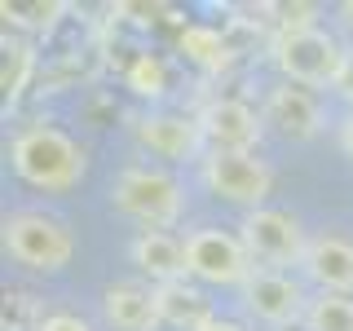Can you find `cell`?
Segmentation results:
<instances>
[{
  "label": "cell",
  "instance_id": "1",
  "mask_svg": "<svg viewBox=\"0 0 353 331\" xmlns=\"http://www.w3.org/2000/svg\"><path fill=\"white\" fill-rule=\"evenodd\" d=\"M9 159H14V172L22 181L36 185V190H49V194H66L84 177V146L49 124L18 132L14 146H9Z\"/></svg>",
  "mask_w": 353,
  "mask_h": 331
},
{
  "label": "cell",
  "instance_id": "2",
  "mask_svg": "<svg viewBox=\"0 0 353 331\" xmlns=\"http://www.w3.org/2000/svg\"><path fill=\"white\" fill-rule=\"evenodd\" d=\"M110 203L119 208L124 217L141 221L146 230H168L181 221V208H185V190L172 172L163 168H124L110 181Z\"/></svg>",
  "mask_w": 353,
  "mask_h": 331
},
{
  "label": "cell",
  "instance_id": "3",
  "mask_svg": "<svg viewBox=\"0 0 353 331\" xmlns=\"http://www.w3.org/2000/svg\"><path fill=\"white\" fill-rule=\"evenodd\" d=\"M274 62L287 84H340L349 53L318 27H292L274 40Z\"/></svg>",
  "mask_w": 353,
  "mask_h": 331
},
{
  "label": "cell",
  "instance_id": "4",
  "mask_svg": "<svg viewBox=\"0 0 353 331\" xmlns=\"http://www.w3.org/2000/svg\"><path fill=\"white\" fill-rule=\"evenodd\" d=\"M5 252L36 274H58L75 257V239L62 221L44 212H14L5 221Z\"/></svg>",
  "mask_w": 353,
  "mask_h": 331
},
{
  "label": "cell",
  "instance_id": "5",
  "mask_svg": "<svg viewBox=\"0 0 353 331\" xmlns=\"http://www.w3.org/2000/svg\"><path fill=\"white\" fill-rule=\"evenodd\" d=\"M185 270L203 283H216V287H243L256 274V265H252V252L243 248L239 234L203 225V230L185 234Z\"/></svg>",
  "mask_w": 353,
  "mask_h": 331
},
{
  "label": "cell",
  "instance_id": "6",
  "mask_svg": "<svg viewBox=\"0 0 353 331\" xmlns=\"http://www.w3.org/2000/svg\"><path fill=\"white\" fill-rule=\"evenodd\" d=\"M203 185L230 203H243L256 212L270 199L274 172L265 159H256V150H212L203 159Z\"/></svg>",
  "mask_w": 353,
  "mask_h": 331
},
{
  "label": "cell",
  "instance_id": "7",
  "mask_svg": "<svg viewBox=\"0 0 353 331\" xmlns=\"http://www.w3.org/2000/svg\"><path fill=\"white\" fill-rule=\"evenodd\" d=\"M243 248L252 252V261L265 265H301L309 252V239L301 230V221L279 212V208H256L243 217Z\"/></svg>",
  "mask_w": 353,
  "mask_h": 331
},
{
  "label": "cell",
  "instance_id": "8",
  "mask_svg": "<svg viewBox=\"0 0 353 331\" xmlns=\"http://www.w3.org/2000/svg\"><path fill=\"white\" fill-rule=\"evenodd\" d=\"M243 305H248L252 318H261V323H270V327H292V323H301L309 314L301 283L279 274V270H256L252 274V279L243 283Z\"/></svg>",
  "mask_w": 353,
  "mask_h": 331
},
{
  "label": "cell",
  "instance_id": "9",
  "mask_svg": "<svg viewBox=\"0 0 353 331\" xmlns=\"http://www.w3.org/2000/svg\"><path fill=\"white\" fill-rule=\"evenodd\" d=\"M194 119L203 128V141H212V150H256L265 132L261 115L243 97H216Z\"/></svg>",
  "mask_w": 353,
  "mask_h": 331
},
{
  "label": "cell",
  "instance_id": "10",
  "mask_svg": "<svg viewBox=\"0 0 353 331\" xmlns=\"http://www.w3.org/2000/svg\"><path fill=\"white\" fill-rule=\"evenodd\" d=\"M301 270L331 296H349L353 292V243L340 234H318L309 239V252L301 261Z\"/></svg>",
  "mask_w": 353,
  "mask_h": 331
},
{
  "label": "cell",
  "instance_id": "11",
  "mask_svg": "<svg viewBox=\"0 0 353 331\" xmlns=\"http://www.w3.org/2000/svg\"><path fill=\"white\" fill-rule=\"evenodd\" d=\"M265 119H270V124H279L283 137L309 141L318 132V124H323V110H318V102H314V93H309V88L283 80L270 93V102H265Z\"/></svg>",
  "mask_w": 353,
  "mask_h": 331
},
{
  "label": "cell",
  "instance_id": "12",
  "mask_svg": "<svg viewBox=\"0 0 353 331\" xmlns=\"http://www.w3.org/2000/svg\"><path fill=\"white\" fill-rule=\"evenodd\" d=\"M102 309H106V323L115 327V331H154V327L163 323L154 287H141V283H115V287H106Z\"/></svg>",
  "mask_w": 353,
  "mask_h": 331
},
{
  "label": "cell",
  "instance_id": "13",
  "mask_svg": "<svg viewBox=\"0 0 353 331\" xmlns=\"http://www.w3.org/2000/svg\"><path fill=\"white\" fill-rule=\"evenodd\" d=\"M137 141L159 159H190V154H199L203 128L190 115H146L137 124Z\"/></svg>",
  "mask_w": 353,
  "mask_h": 331
},
{
  "label": "cell",
  "instance_id": "14",
  "mask_svg": "<svg viewBox=\"0 0 353 331\" xmlns=\"http://www.w3.org/2000/svg\"><path fill=\"white\" fill-rule=\"evenodd\" d=\"M132 265H137L141 274H150L154 283H181L185 274V243L172 239L168 230H141L137 239H132Z\"/></svg>",
  "mask_w": 353,
  "mask_h": 331
},
{
  "label": "cell",
  "instance_id": "15",
  "mask_svg": "<svg viewBox=\"0 0 353 331\" xmlns=\"http://www.w3.org/2000/svg\"><path fill=\"white\" fill-rule=\"evenodd\" d=\"M154 296H159V314H163V323L168 327H181V331H199L203 323H212V309H208L203 301V292L190 283H163V287H154Z\"/></svg>",
  "mask_w": 353,
  "mask_h": 331
},
{
  "label": "cell",
  "instance_id": "16",
  "mask_svg": "<svg viewBox=\"0 0 353 331\" xmlns=\"http://www.w3.org/2000/svg\"><path fill=\"white\" fill-rule=\"evenodd\" d=\"M305 327L309 331H353V301L349 296H314L309 301V314H305Z\"/></svg>",
  "mask_w": 353,
  "mask_h": 331
},
{
  "label": "cell",
  "instance_id": "17",
  "mask_svg": "<svg viewBox=\"0 0 353 331\" xmlns=\"http://www.w3.org/2000/svg\"><path fill=\"white\" fill-rule=\"evenodd\" d=\"M181 49L190 53L203 71H221V66L230 62V44L221 40V31H212V27H185L181 31Z\"/></svg>",
  "mask_w": 353,
  "mask_h": 331
},
{
  "label": "cell",
  "instance_id": "18",
  "mask_svg": "<svg viewBox=\"0 0 353 331\" xmlns=\"http://www.w3.org/2000/svg\"><path fill=\"white\" fill-rule=\"evenodd\" d=\"M128 84L137 88L141 97H154L163 88V66L154 62V58H137V62H132V71H128Z\"/></svg>",
  "mask_w": 353,
  "mask_h": 331
},
{
  "label": "cell",
  "instance_id": "19",
  "mask_svg": "<svg viewBox=\"0 0 353 331\" xmlns=\"http://www.w3.org/2000/svg\"><path fill=\"white\" fill-rule=\"evenodd\" d=\"M36 331H93L84 323V318H75V314H49V318H40Z\"/></svg>",
  "mask_w": 353,
  "mask_h": 331
},
{
  "label": "cell",
  "instance_id": "20",
  "mask_svg": "<svg viewBox=\"0 0 353 331\" xmlns=\"http://www.w3.org/2000/svg\"><path fill=\"white\" fill-rule=\"evenodd\" d=\"M336 88H340V97H345V102L353 106V53H349V66H345V75H340V84H336Z\"/></svg>",
  "mask_w": 353,
  "mask_h": 331
},
{
  "label": "cell",
  "instance_id": "21",
  "mask_svg": "<svg viewBox=\"0 0 353 331\" xmlns=\"http://www.w3.org/2000/svg\"><path fill=\"white\" fill-rule=\"evenodd\" d=\"M340 150H345L349 159H353V115L345 119V128H340Z\"/></svg>",
  "mask_w": 353,
  "mask_h": 331
},
{
  "label": "cell",
  "instance_id": "22",
  "mask_svg": "<svg viewBox=\"0 0 353 331\" xmlns=\"http://www.w3.org/2000/svg\"><path fill=\"white\" fill-rule=\"evenodd\" d=\"M199 331H248V327H239V323H230V318H212V323H203Z\"/></svg>",
  "mask_w": 353,
  "mask_h": 331
},
{
  "label": "cell",
  "instance_id": "23",
  "mask_svg": "<svg viewBox=\"0 0 353 331\" xmlns=\"http://www.w3.org/2000/svg\"><path fill=\"white\" fill-rule=\"evenodd\" d=\"M340 22H345L349 36H353V0H345V5H340Z\"/></svg>",
  "mask_w": 353,
  "mask_h": 331
}]
</instances>
